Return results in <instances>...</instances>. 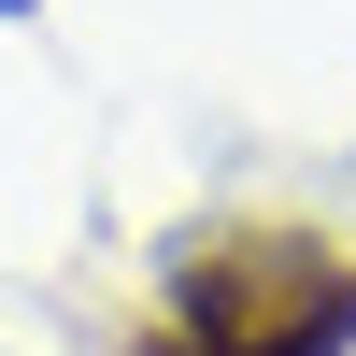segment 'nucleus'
<instances>
[{
	"instance_id": "obj_3",
	"label": "nucleus",
	"mask_w": 356,
	"mask_h": 356,
	"mask_svg": "<svg viewBox=\"0 0 356 356\" xmlns=\"http://www.w3.org/2000/svg\"><path fill=\"white\" fill-rule=\"evenodd\" d=\"M0 15H15V0H0Z\"/></svg>"
},
{
	"instance_id": "obj_2",
	"label": "nucleus",
	"mask_w": 356,
	"mask_h": 356,
	"mask_svg": "<svg viewBox=\"0 0 356 356\" xmlns=\"http://www.w3.org/2000/svg\"><path fill=\"white\" fill-rule=\"evenodd\" d=\"M143 356H200V342H186V328H157V342H143Z\"/></svg>"
},
{
	"instance_id": "obj_1",
	"label": "nucleus",
	"mask_w": 356,
	"mask_h": 356,
	"mask_svg": "<svg viewBox=\"0 0 356 356\" xmlns=\"http://www.w3.org/2000/svg\"><path fill=\"white\" fill-rule=\"evenodd\" d=\"M171 328L200 356H356V257L314 228H214L171 271Z\"/></svg>"
}]
</instances>
